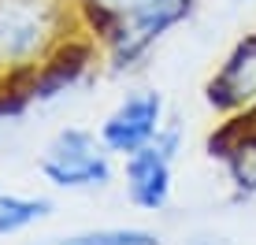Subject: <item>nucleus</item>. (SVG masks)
Here are the masks:
<instances>
[{"instance_id": "f257e3e1", "label": "nucleus", "mask_w": 256, "mask_h": 245, "mask_svg": "<svg viewBox=\"0 0 256 245\" xmlns=\"http://www.w3.org/2000/svg\"><path fill=\"white\" fill-rule=\"evenodd\" d=\"M64 0H0V71H30L56 52Z\"/></svg>"}, {"instance_id": "f03ea898", "label": "nucleus", "mask_w": 256, "mask_h": 245, "mask_svg": "<svg viewBox=\"0 0 256 245\" xmlns=\"http://www.w3.org/2000/svg\"><path fill=\"white\" fill-rule=\"evenodd\" d=\"M41 174L56 190L67 194H90V190H104L116 178V156L100 142L96 130L86 126H64L41 152Z\"/></svg>"}, {"instance_id": "7ed1b4c3", "label": "nucleus", "mask_w": 256, "mask_h": 245, "mask_svg": "<svg viewBox=\"0 0 256 245\" xmlns=\"http://www.w3.org/2000/svg\"><path fill=\"white\" fill-rule=\"evenodd\" d=\"M182 152V126L167 122L152 145L138 148L134 156L122 160V186L126 200L138 212H164L174 197V160Z\"/></svg>"}, {"instance_id": "20e7f679", "label": "nucleus", "mask_w": 256, "mask_h": 245, "mask_svg": "<svg viewBox=\"0 0 256 245\" xmlns=\"http://www.w3.org/2000/svg\"><path fill=\"white\" fill-rule=\"evenodd\" d=\"M167 126V100L160 90H130L116 108L104 116L100 122V142L108 145L112 156L126 160L138 148L152 145Z\"/></svg>"}, {"instance_id": "39448f33", "label": "nucleus", "mask_w": 256, "mask_h": 245, "mask_svg": "<svg viewBox=\"0 0 256 245\" xmlns=\"http://www.w3.org/2000/svg\"><path fill=\"white\" fill-rule=\"evenodd\" d=\"M193 12V0H156L145 15L130 19L126 26H119L116 34H108V60L116 71L134 67L141 56H148V48L160 38H167V30H174L186 15Z\"/></svg>"}, {"instance_id": "423d86ee", "label": "nucleus", "mask_w": 256, "mask_h": 245, "mask_svg": "<svg viewBox=\"0 0 256 245\" xmlns=\"http://www.w3.org/2000/svg\"><path fill=\"white\" fill-rule=\"evenodd\" d=\"M204 100L219 116H242L256 108V34H245L234 41L219 71L208 78Z\"/></svg>"}, {"instance_id": "0eeeda50", "label": "nucleus", "mask_w": 256, "mask_h": 245, "mask_svg": "<svg viewBox=\"0 0 256 245\" xmlns=\"http://www.w3.org/2000/svg\"><path fill=\"white\" fill-rule=\"evenodd\" d=\"M212 156L223 160L238 200L256 197V122H252V112L230 116V122L219 130V142L212 138Z\"/></svg>"}, {"instance_id": "6e6552de", "label": "nucleus", "mask_w": 256, "mask_h": 245, "mask_svg": "<svg viewBox=\"0 0 256 245\" xmlns=\"http://www.w3.org/2000/svg\"><path fill=\"white\" fill-rule=\"evenodd\" d=\"M30 245H164V238L145 226H100V230L56 234V238H41Z\"/></svg>"}, {"instance_id": "1a4fd4ad", "label": "nucleus", "mask_w": 256, "mask_h": 245, "mask_svg": "<svg viewBox=\"0 0 256 245\" xmlns=\"http://www.w3.org/2000/svg\"><path fill=\"white\" fill-rule=\"evenodd\" d=\"M52 212L48 197H22V194H0V238H15V234L30 230Z\"/></svg>"}, {"instance_id": "9d476101", "label": "nucleus", "mask_w": 256, "mask_h": 245, "mask_svg": "<svg viewBox=\"0 0 256 245\" xmlns=\"http://www.w3.org/2000/svg\"><path fill=\"white\" fill-rule=\"evenodd\" d=\"M78 4L93 15L96 34H104V38H108V34H116L119 26H126L130 19L145 15L156 0H78Z\"/></svg>"}, {"instance_id": "9b49d317", "label": "nucleus", "mask_w": 256, "mask_h": 245, "mask_svg": "<svg viewBox=\"0 0 256 245\" xmlns=\"http://www.w3.org/2000/svg\"><path fill=\"white\" fill-rule=\"evenodd\" d=\"M182 245H230V238H223V234H190V238H182Z\"/></svg>"}]
</instances>
